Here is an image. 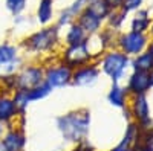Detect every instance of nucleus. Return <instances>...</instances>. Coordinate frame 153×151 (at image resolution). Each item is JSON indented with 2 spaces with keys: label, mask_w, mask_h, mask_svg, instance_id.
Segmentation results:
<instances>
[{
  "label": "nucleus",
  "mask_w": 153,
  "mask_h": 151,
  "mask_svg": "<svg viewBox=\"0 0 153 151\" xmlns=\"http://www.w3.org/2000/svg\"><path fill=\"white\" fill-rule=\"evenodd\" d=\"M133 148H135V151H153V147H149V145H139L138 147V144H136Z\"/></svg>",
  "instance_id": "nucleus-30"
},
{
  "label": "nucleus",
  "mask_w": 153,
  "mask_h": 151,
  "mask_svg": "<svg viewBox=\"0 0 153 151\" xmlns=\"http://www.w3.org/2000/svg\"><path fill=\"white\" fill-rule=\"evenodd\" d=\"M86 8L91 11L94 15H97L100 20H103V21H106V18H107L109 14H110V9L103 3V0H95V2L89 3Z\"/></svg>",
  "instance_id": "nucleus-25"
},
{
  "label": "nucleus",
  "mask_w": 153,
  "mask_h": 151,
  "mask_svg": "<svg viewBox=\"0 0 153 151\" xmlns=\"http://www.w3.org/2000/svg\"><path fill=\"white\" fill-rule=\"evenodd\" d=\"M147 52L150 54V57L153 58V38L149 41V46H147Z\"/></svg>",
  "instance_id": "nucleus-31"
},
{
  "label": "nucleus",
  "mask_w": 153,
  "mask_h": 151,
  "mask_svg": "<svg viewBox=\"0 0 153 151\" xmlns=\"http://www.w3.org/2000/svg\"><path fill=\"white\" fill-rule=\"evenodd\" d=\"M20 115H23V113H20L16 107L12 96L8 93H0V124H3L5 127L16 125Z\"/></svg>",
  "instance_id": "nucleus-11"
},
{
  "label": "nucleus",
  "mask_w": 153,
  "mask_h": 151,
  "mask_svg": "<svg viewBox=\"0 0 153 151\" xmlns=\"http://www.w3.org/2000/svg\"><path fill=\"white\" fill-rule=\"evenodd\" d=\"M152 89L150 81H149V73L144 72H133L127 77L126 82V90L129 92L130 96L136 95H147V92Z\"/></svg>",
  "instance_id": "nucleus-12"
},
{
  "label": "nucleus",
  "mask_w": 153,
  "mask_h": 151,
  "mask_svg": "<svg viewBox=\"0 0 153 151\" xmlns=\"http://www.w3.org/2000/svg\"><path fill=\"white\" fill-rule=\"evenodd\" d=\"M87 34L81 29V26L76 21H74L72 24L66 28L65 32V38H63V43L65 46H75V44H81L87 40Z\"/></svg>",
  "instance_id": "nucleus-16"
},
{
  "label": "nucleus",
  "mask_w": 153,
  "mask_h": 151,
  "mask_svg": "<svg viewBox=\"0 0 153 151\" xmlns=\"http://www.w3.org/2000/svg\"><path fill=\"white\" fill-rule=\"evenodd\" d=\"M97 64L101 73L110 78L112 82H121L130 69V58L120 49L112 47L97 58Z\"/></svg>",
  "instance_id": "nucleus-3"
},
{
  "label": "nucleus",
  "mask_w": 153,
  "mask_h": 151,
  "mask_svg": "<svg viewBox=\"0 0 153 151\" xmlns=\"http://www.w3.org/2000/svg\"><path fill=\"white\" fill-rule=\"evenodd\" d=\"M143 2H144V0H123L121 9L124 12H127V14H129V12H135L138 9H141Z\"/></svg>",
  "instance_id": "nucleus-27"
},
{
  "label": "nucleus",
  "mask_w": 153,
  "mask_h": 151,
  "mask_svg": "<svg viewBox=\"0 0 153 151\" xmlns=\"http://www.w3.org/2000/svg\"><path fill=\"white\" fill-rule=\"evenodd\" d=\"M28 0H5V6L14 17L22 15V12L26 9Z\"/></svg>",
  "instance_id": "nucleus-26"
},
{
  "label": "nucleus",
  "mask_w": 153,
  "mask_h": 151,
  "mask_svg": "<svg viewBox=\"0 0 153 151\" xmlns=\"http://www.w3.org/2000/svg\"><path fill=\"white\" fill-rule=\"evenodd\" d=\"M11 96H12V101H14L16 107L19 108V111L25 115V111H26V108H28L29 104H31V101H29V98H28V90L17 89Z\"/></svg>",
  "instance_id": "nucleus-24"
},
{
  "label": "nucleus",
  "mask_w": 153,
  "mask_h": 151,
  "mask_svg": "<svg viewBox=\"0 0 153 151\" xmlns=\"http://www.w3.org/2000/svg\"><path fill=\"white\" fill-rule=\"evenodd\" d=\"M52 92H54V90L51 89L46 82H42L40 85H37V87H34V89L28 90V98H29L31 104H32V102H38V101L46 99Z\"/></svg>",
  "instance_id": "nucleus-22"
},
{
  "label": "nucleus",
  "mask_w": 153,
  "mask_h": 151,
  "mask_svg": "<svg viewBox=\"0 0 153 151\" xmlns=\"http://www.w3.org/2000/svg\"><path fill=\"white\" fill-rule=\"evenodd\" d=\"M60 28L57 24L51 23L48 26H43L20 41V49L25 54H29L32 57H49L55 54L60 44H61V37H60Z\"/></svg>",
  "instance_id": "nucleus-1"
},
{
  "label": "nucleus",
  "mask_w": 153,
  "mask_h": 151,
  "mask_svg": "<svg viewBox=\"0 0 153 151\" xmlns=\"http://www.w3.org/2000/svg\"><path fill=\"white\" fill-rule=\"evenodd\" d=\"M45 82V64L42 63H28L17 72L19 89L31 90Z\"/></svg>",
  "instance_id": "nucleus-7"
},
{
  "label": "nucleus",
  "mask_w": 153,
  "mask_h": 151,
  "mask_svg": "<svg viewBox=\"0 0 153 151\" xmlns=\"http://www.w3.org/2000/svg\"><path fill=\"white\" fill-rule=\"evenodd\" d=\"M75 21L80 24L81 29H83L87 35H95V34H98L101 29H103V23H104L103 20H100L97 15H94L87 8H84V9L80 12V15L76 17Z\"/></svg>",
  "instance_id": "nucleus-14"
},
{
  "label": "nucleus",
  "mask_w": 153,
  "mask_h": 151,
  "mask_svg": "<svg viewBox=\"0 0 153 151\" xmlns=\"http://www.w3.org/2000/svg\"><path fill=\"white\" fill-rule=\"evenodd\" d=\"M22 49L19 44H14L11 41H3L0 44V66L5 67L11 64L12 61H16L19 57H22Z\"/></svg>",
  "instance_id": "nucleus-18"
},
{
  "label": "nucleus",
  "mask_w": 153,
  "mask_h": 151,
  "mask_svg": "<svg viewBox=\"0 0 153 151\" xmlns=\"http://www.w3.org/2000/svg\"><path fill=\"white\" fill-rule=\"evenodd\" d=\"M92 2H95V0H84V3H86V5H89V3H92Z\"/></svg>",
  "instance_id": "nucleus-35"
},
{
  "label": "nucleus",
  "mask_w": 153,
  "mask_h": 151,
  "mask_svg": "<svg viewBox=\"0 0 153 151\" xmlns=\"http://www.w3.org/2000/svg\"><path fill=\"white\" fill-rule=\"evenodd\" d=\"M86 6H87V5L84 3V0H74V2H72L68 8H65V9L60 11L55 24H57L60 29L68 28L69 24H72V23L76 20V17L80 15V12H81Z\"/></svg>",
  "instance_id": "nucleus-13"
},
{
  "label": "nucleus",
  "mask_w": 153,
  "mask_h": 151,
  "mask_svg": "<svg viewBox=\"0 0 153 151\" xmlns=\"http://www.w3.org/2000/svg\"><path fill=\"white\" fill-rule=\"evenodd\" d=\"M127 18V12H124L123 9H118V11H110L109 17L106 18L107 21V28L113 29V31H120L123 28V24Z\"/></svg>",
  "instance_id": "nucleus-23"
},
{
  "label": "nucleus",
  "mask_w": 153,
  "mask_h": 151,
  "mask_svg": "<svg viewBox=\"0 0 153 151\" xmlns=\"http://www.w3.org/2000/svg\"><path fill=\"white\" fill-rule=\"evenodd\" d=\"M5 128H6V127H5V125H3V124H0V137H2V134H3V131H5Z\"/></svg>",
  "instance_id": "nucleus-33"
},
{
  "label": "nucleus",
  "mask_w": 153,
  "mask_h": 151,
  "mask_svg": "<svg viewBox=\"0 0 153 151\" xmlns=\"http://www.w3.org/2000/svg\"><path fill=\"white\" fill-rule=\"evenodd\" d=\"M149 81H150V87H153V69L149 72Z\"/></svg>",
  "instance_id": "nucleus-32"
},
{
  "label": "nucleus",
  "mask_w": 153,
  "mask_h": 151,
  "mask_svg": "<svg viewBox=\"0 0 153 151\" xmlns=\"http://www.w3.org/2000/svg\"><path fill=\"white\" fill-rule=\"evenodd\" d=\"M150 32H152V35H153V20H152V24H150V29H149Z\"/></svg>",
  "instance_id": "nucleus-34"
},
{
  "label": "nucleus",
  "mask_w": 153,
  "mask_h": 151,
  "mask_svg": "<svg viewBox=\"0 0 153 151\" xmlns=\"http://www.w3.org/2000/svg\"><path fill=\"white\" fill-rule=\"evenodd\" d=\"M54 2L55 0H40L37 6L35 17L42 26H48L54 20Z\"/></svg>",
  "instance_id": "nucleus-19"
},
{
  "label": "nucleus",
  "mask_w": 153,
  "mask_h": 151,
  "mask_svg": "<svg viewBox=\"0 0 153 151\" xmlns=\"http://www.w3.org/2000/svg\"><path fill=\"white\" fill-rule=\"evenodd\" d=\"M130 69L133 72H144V73H149L152 69H153V58L150 57V54L147 52H143L133 58H130Z\"/></svg>",
  "instance_id": "nucleus-20"
},
{
  "label": "nucleus",
  "mask_w": 153,
  "mask_h": 151,
  "mask_svg": "<svg viewBox=\"0 0 153 151\" xmlns=\"http://www.w3.org/2000/svg\"><path fill=\"white\" fill-rule=\"evenodd\" d=\"M130 95L121 82H112V87L107 93V102L117 108H126L129 104Z\"/></svg>",
  "instance_id": "nucleus-15"
},
{
  "label": "nucleus",
  "mask_w": 153,
  "mask_h": 151,
  "mask_svg": "<svg viewBox=\"0 0 153 151\" xmlns=\"http://www.w3.org/2000/svg\"><path fill=\"white\" fill-rule=\"evenodd\" d=\"M129 108L130 115L139 130H150L152 128V118H150V105L147 101V95H136L129 99Z\"/></svg>",
  "instance_id": "nucleus-8"
},
{
  "label": "nucleus",
  "mask_w": 153,
  "mask_h": 151,
  "mask_svg": "<svg viewBox=\"0 0 153 151\" xmlns=\"http://www.w3.org/2000/svg\"><path fill=\"white\" fill-rule=\"evenodd\" d=\"M45 82L52 90L65 89L72 84V69L60 63L57 58L45 66Z\"/></svg>",
  "instance_id": "nucleus-6"
},
{
  "label": "nucleus",
  "mask_w": 153,
  "mask_h": 151,
  "mask_svg": "<svg viewBox=\"0 0 153 151\" xmlns=\"http://www.w3.org/2000/svg\"><path fill=\"white\" fill-rule=\"evenodd\" d=\"M57 130L66 142L78 144L86 141L91 131V111L87 108L71 110L55 119Z\"/></svg>",
  "instance_id": "nucleus-2"
},
{
  "label": "nucleus",
  "mask_w": 153,
  "mask_h": 151,
  "mask_svg": "<svg viewBox=\"0 0 153 151\" xmlns=\"http://www.w3.org/2000/svg\"><path fill=\"white\" fill-rule=\"evenodd\" d=\"M71 151H97V150L91 145V142L86 139V141H81V142H78V144H75Z\"/></svg>",
  "instance_id": "nucleus-28"
},
{
  "label": "nucleus",
  "mask_w": 153,
  "mask_h": 151,
  "mask_svg": "<svg viewBox=\"0 0 153 151\" xmlns=\"http://www.w3.org/2000/svg\"><path fill=\"white\" fill-rule=\"evenodd\" d=\"M19 89L17 84V73L9 75V73H3L0 77V93H8L12 95Z\"/></svg>",
  "instance_id": "nucleus-21"
},
{
  "label": "nucleus",
  "mask_w": 153,
  "mask_h": 151,
  "mask_svg": "<svg viewBox=\"0 0 153 151\" xmlns=\"http://www.w3.org/2000/svg\"><path fill=\"white\" fill-rule=\"evenodd\" d=\"M149 35L147 34H141V32H135V31H127V32H121L117 37V43L115 47L120 49L123 54H126L129 58H133L139 54H143L147 50L149 46Z\"/></svg>",
  "instance_id": "nucleus-5"
},
{
  "label": "nucleus",
  "mask_w": 153,
  "mask_h": 151,
  "mask_svg": "<svg viewBox=\"0 0 153 151\" xmlns=\"http://www.w3.org/2000/svg\"><path fill=\"white\" fill-rule=\"evenodd\" d=\"M2 75H3V67L0 66V77H2Z\"/></svg>",
  "instance_id": "nucleus-36"
},
{
  "label": "nucleus",
  "mask_w": 153,
  "mask_h": 151,
  "mask_svg": "<svg viewBox=\"0 0 153 151\" xmlns=\"http://www.w3.org/2000/svg\"><path fill=\"white\" fill-rule=\"evenodd\" d=\"M57 60L60 63H63L65 66L71 67L72 70L78 69L81 66H86L89 63L95 61L97 58L94 57V54L91 52L87 43H81V44H75V46H65L63 49H60V52L57 55Z\"/></svg>",
  "instance_id": "nucleus-4"
},
{
  "label": "nucleus",
  "mask_w": 153,
  "mask_h": 151,
  "mask_svg": "<svg viewBox=\"0 0 153 151\" xmlns=\"http://www.w3.org/2000/svg\"><path fill=\"white\" fill-rule=\"evenodd\" d=\"M101 77V70L97 64V61H92L86 66H81L78 69L72 70V84L74 87H80V89H84V87H91L94 85Z\"/></svg>",
  "instance_id": "nucleus-10"
},
{
  "label": "nucleus",
  "mask_w": 153,
  "mask_h": 151,
  "mask_svg": "<svg viewBox=\"0 0 153 151\" xmlns=\"http://www.w3.org/2000/svg\"><path fill=\"white\" fill-rule=\"evenodd\" d=\"M103 3L110 9V11H118L123 6V0H103Z\"/></svg>",
  "instance_id": "nucleus-29"
},
{
  "label": "nucleus",
  "mask_w": 153,
  "mask_h": 151,
  "mask_svg": "<svg viewBox=\"0 0 153 151\" xmlns=\"http://www.w3.org/2000/svg\"><path fill=\"white\" fill-rule=\"evenodd\" d=\"M26 142L28 139L25 127H19V125L6 127L0 137V144L3 145L5 151H26Z\"/></svg>",
  "instance_id": "nucleus-9"
},
{
  "label": "nucleus",
  "mask_w": 153,
  "mask_h": 151,
  "mask_svg": "<svg viewBox=\"0 0 153 151\" xmlns=\"http://www.w3.org/2000/svg\"><path fill=\"white\" fill-rule=\"evenodd\" d=\"M152 24V18H150V12L149 9H138L135 11V15L132 17L130 21V31L135 32H141V34H147V31L150 29Z\"/></svg>",
  "instance_id": "nucleus-17"
}]
</instances>
